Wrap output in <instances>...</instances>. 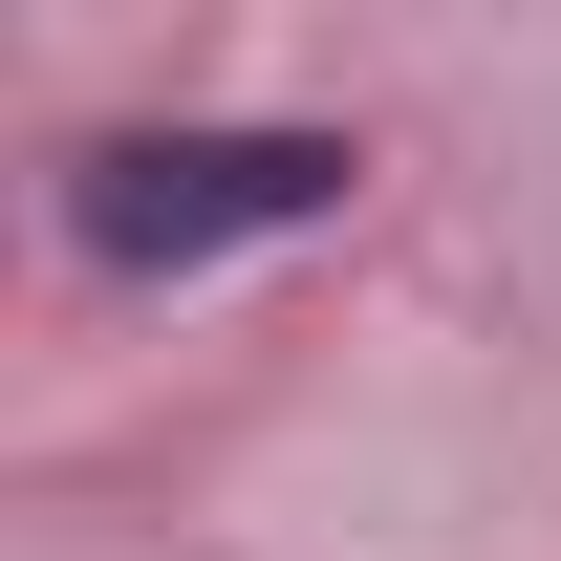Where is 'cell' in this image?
<instances>
[{"label": "cell", "mask_w": 561, "mask_h": 561, "mask_svg": "<svg viewBox=\"0 0 561 561\" xmlns=\"http://www.w3.org/2000/svg\"><path fill=\"white\" fill-rule=\"evenodd\" d=\"M302 216H346V130H108L66 173V238L108 280H195L238 238H302Z\"/></svg>", "instance_id": "obj_1"}]
</instances>
